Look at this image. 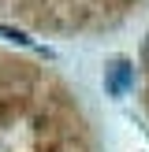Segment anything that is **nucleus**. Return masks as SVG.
<instances>
[{
    "mask_svg": "<svg viewBox=\"0 0 149 152\" xmlns=\"http://www.w3.org/2000/svg\"><path fill=\"white\" fill-rule=\"evenodd\" d=\"M131 86H134V67L127 63V59H112V63L104 67V89H108L112 96H123Z\"/></svg>",
    "mask_w": 149,
    "mask_h": 152,
    "instance_id": "nucleus-1",
    "label": "nucleus"
},
{
    "mask_svg": "<svg viewBox=\"0 0 149 152\" xmlns=\"http://www.w3.org/2000/svg\"><path fill=\"white\" fill-rule=\"evenodd\" d=\"M0 34H4V37H11V41H19V45H30V37L22 34V30H11V26H4Z\"/></svg>",
    "mask_w": 149,
    "mask_h": 152,
    "instance_id": "nucleus-2",
    "label": "nucleus"
},
{
    "mask_svg": "<svg viewBox=\"0 0 149 152\" xmlns=\"http://www.w3.org/2000/svg\"><path fill=\"white\" fill-rule=\"evenodd\" d=\"M142 59L149 63V34H145V41H142Z\"/></svg>",
    "mask_w": 149,
    "mask_h": 152,
    "instance_id": "nucleus-3",
    "label": "nucleus"
}]
</instances>
